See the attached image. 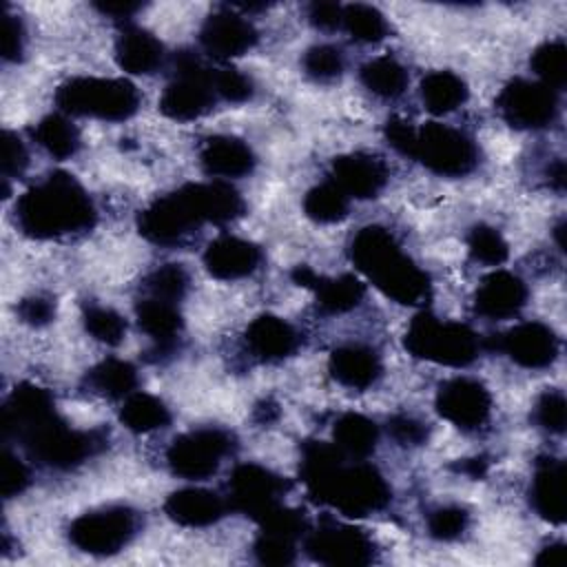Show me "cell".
Here are the masks:
<instances>
[{
	"instance_id": "cell-18",
	"label": "cell",
	"mask_w": 567,
	"mask_h": 567,
	"mask_svg": "<svg viewBox=\"0 0 567 567\" xmlns=\"http://www.w3.org/2000/svg\"><path fill=\"white\" fill-rule=\"evenodd\" d=\"M388 166L381 157L370 153H346L332 159L330 182L348 199H372L388 184Z\"/></svg>"
},
{
	"instance_id": "cell-21",
	"label": "cell",
	"mask_w": 567,
	"mask_h": 567,
	"mask_svg": "<svg viewBox=\"0 0 567 567\" xmlns=\"http://www.w3.org/2000/svg\"><path fill=\"white\" fill-rule=\"evenodd\" d=\"M529 505L543 520L551 525L565 523V463L560 458L551 454H543L536 458L534 476L529 483Z\"/></svg>"
},
{
	"instance_id": "cell-19",
	"label": "cell",
	"mask_w": 567,
	"mask_h": 567,
	"mask_svg": "<svg viewBox=\"0 0 567 567\" xmlns=\"http://www.w3.org/2000/svg\"><path fill=\"white\" fill-rule=\"evenodd\" d=\"M244 346L252 359L261 363H277L299 350L301 337L297 328L286 319L264 312L248 323L244 332Z\"/></svg>"
},
{
	"instance_id": "cell-13",
	"label": "cell",
	"mask_w": 567,
	"mask_h": 567,
	"mask_svg": "<svg viewBox=\"0 0 567 567\" xmlns=\"http://www.w3.org/2000/svg\"><path fill=\"white\" fill-rule=\"evenodd\" d=\"M290 489V481L275 474L259 463H239L233 467L226 481V503L230 512L261 520L275 507L284 505V496Z\"/></svg>"
},
{
	"instance_id": "cell-36",
	"label": "cell",
	"mask_w": 567,
	"mask_h": 567,
	"mask_svg": "<svg viewBox=\"0 0 567 567\" xmlns=\"http://www.w3.org/2000/svg\"><path fill=\"white\" fill-rule=\"evenodd\" d=\"M341 27L348 31V35L359 42V44H372V42H381L388 33V20L385 16L372 7V4H363V2H352V4H343V18H341Z\"/></svg>"
},
{
	"instance_id": "cell-30",
	"label": "cell",
	"mask_w": 567,
	"mask_h": 567,
	"mask_svg": "<svg viewBox=\"0 0 567 567\" xmlns=\"http://www.w3.org/2000/svg\"><path fill=\"white\" fill-rule=\"evenodd\" d=\"M419 95L432 115H447L467 102V84L454 71H432L419 84Z\"/></svg>"
},
{
	"instance_id": "cell-26",
	"label": "cell",
	"mask_w": 567,
	"mask_h": 567,
	"mask_svg": "<svg viewBox=\"0 0 567 567\" xmlns=\"http://www.w3.org/2000/svg\"><path fill=\"white\" fill-rule=\"evenodd\" d=\"M328 370L330 377L343 388L368 390L381 379L383 363L374 348L363 343H346L330 352Z\"/></svg>"
},
{
	"instance_id": "cell-8",
	"label": "cell",
	"mask_w": 567,
	"mask_h": 567,
	"mask_svg": "<svg viewBox=\"0 0 567 567\" xmlns=\"http://www.w3.org/2000/svg\"><path fill=\"white\" fill-rule=\"evenodd\" d=\"M215 69L206 66L204 60L188 49L173 53L171 80L159 97V111L177 122H188L206 115L217 102Z\"/></svg>"
},
{
	"instance_id": "cell-44",
	"label": "cell",
	"mask_w": 567,
	"mask_h": 567,
	"mask_svg": "<svg viewBox=\"0 0 567 567\" xmlns=\"http://www.w3.org/2000/svg\"><path fill=\"white\" fill-rule=\"evenodd\" d=\"M470 527V512L461 505H441L427 514V534L436 540H456Z\"/></svg>"
},
{
	"instance_id": "cell-46",
	"label": "cell",
	"mask_w": 567,
	"mask_h": 567,
	"mask_svg": "<svg viewBox=\"0 0 567 567\" xmlns=\"http://www.w3.org/2000/svg\"><path fill=\"white\" fill-rule=\"evenodd\" d=\"M213 84H215L217 97H221V100H226L230 104H241V102L250 100L252 93H255L252 80L246 73H241L239 69H235V66L215 69Z\"/></svg>"
},
{
	"instance_id": "cell-31",
	"label": "cell",
	"mask_w": 567,
	"mask_h": 567,
	"mask_svg": "<svg viewBox=\"0 0 567 567\" xmlns=\"http://www.w3.org/2000/svg\"><path fill=\"white\" fill-rule=\"evenodd\" d=\"M332 443L354 461H365L370 454H374L379 443V427L372 419L346 412L334 421L332 427Z\"/></svg>"
},
{
	"instance_id": "cell-37",
	"label": "cell",
	"mask_w": 567,
	"mask_h": 567,
	"mask_svg": "<svg viewBox=\"0 0 567 567\" xmlns=\"http://www.w3.org/2000/svg\"><path fill=\"white\" fill-rule=\"evenodd\" d=\"M350 199L328 179L312 186L303 197V213L317 224H334L348 217Z\"/></svg>"
},
{
	"instance_id": "cell-41",
	"label": "cell",
	"mask_w": 567,
	"mask_h": 567,
	"mask_svg": "<svg viewBox=\"0 0 567 567\" xmlns=\"http://www.w3.org/2000/svg\"><path fill=\"white\" fill-rule=\"evenodd\" d=\"M467 252L476 264L501 266L509 257V244L494 226L476 224L467 233Z\"/></svg>"
},
{
	"instance_id": "cell-28",
	"label": "cell",
	"mask_w": 567,
	"mask_h": 567,
	"mask_svg": "<svg viewBox=\"0 0 567 567\" xmlns=\"http://www.w3.org/2000/svg\"><path fill=\"white\" fill-rule=\"evenodd\" d=\"M55 410V401L49 390L35 383H20L7 396L2 405V434L4 439H13L22 427L40 419L42 414Z\"/></svg>"
},
{
	"instance_id": "cell-11",
	"label": "cell",
	"mask_w": 567,
	"mask_h": 567,
	"mask_svg": "<svg viewBox=\"0 0 567 567\" xmlns=\"http://www.w3.org/2000/svg\"><path fill=\"white\" fill-rule=\"evenodd\" d=\"M237 447L233 432L224 427H197L175 436L166 450V465L173 476L186 481L210 478L221 461Z\"/></svg>"
},
{
	"instance_id": "cell-3",
	"label": "cell",
	"mask_w": 567,
	"mask_h": 567,
	"mask_svg": "<svg viewBox=\"0 0 567 567\" xmlns=\"http://www.w3.org/2000/svg\"><path fill=\"white\" fill-rule=\"evenodd\" d=\"M13 219L31 239H60L91 230L97 210L71 173L51 171L18 197Z\"/></svg>"
},
{
	"instance_id": "cell-52",
	"label": "cell",
	"mask_w": 567,
	"mask_h": 567,
	"mask_svg": "<svg viewBox=\"0 0 567 567\" xmlns=\"http://www.w3.org/2000/svg\"><path fill=\"white\" fill-rule=\"evenodd\" d=\"M383 137L385 142L401 155L412 157V148H414V137H416V126H412L408 120L403 117H388L385 126H383Z\"/></svg>"
},
{
	"instance_id": "cell-50",
	"label": "cell",
	"mask_w": 567,
	"mask_h": 567,
	"mask_svg": "<svg viewBox=\"0 0 567 567\" xmlns=\"http://www.w3.org/2000/svg\"><path fill=\"white\" fill-rule=\"evenodd\" d=\"M24 44H27V35H24L22 20L16 13H11L9 9H4V13H2V58H4V62H20L24 55Z\"/></svg>"
},
{
	"instance_id": "cell-48",
	"label": "cell",
	"mask_w": 567,
	"mask_h": 567,
	"mask_svg": "<svg viewBox=\"0 0 567 567\" xmlns=\"http://www.w3.org/2000/svg\"><path fill=\"white\" fill-rule=\"evenodd\" d=\"M31 483V472L22 458L4 450L2 454V496L13 498L22 494Z\"/></svg>"
},
{
	"instance_id": "cell-17",
	"label": "cell",
	"mask_w": 567,
	"mask_h": 567,
	"mask_svg": "<svg viewBox=\"0 0 567 567\" xmlns=\"http://www.w3.org/2000/svg\"><path fill=\"white\" fill-rule=\"evenodd\" d=\"M257 29L233 7L213 11L199 27V44L215 60H230L248 53L257 44Z\"/></svg>"
},
{
	"instance_id": "cell-34",
	"label": "cell",
	"mask_w": 567,
	"mask_h": 567,
	"mask_svg": "<svg viewBox=\"0 0 567 567\" xmlns=\"http://www.w3.org/2000/svg\"><path fill=\"white\" fill-rule=\"evenodd\" d=\"M31 135L40 148H44L55 159H69L80 148V131L62 113L44 115L33 128Z\"/></svg>"
},
{
	"instance_id": "cell-42",
	"label": "cell",
	"mask_w": 567,
	"mask_h": 567,
	"mask_svg": "<svg viewBox=\"0 0 567 567\" xmlns=\"http://www.w3.org/2000/svg\"><path fill=\"white\" fill-rule=\"evenodd\" d=\"M301 69L315 82H332L343 73L346 58L334 44H312L301 58Z\"/></svg>"
},
{
	"instance_id": "cell-58",
	"label": "cell",
	"mask_w": 567,
	"mask_h": 567,
	"mask_svg": "<svg viewBox=\"0 0 567 567\" xmlns=\"http://www.w3.org/2000/svg\"><path fill=\"white\" fill-rule=\"evenodd\" d=\"M547 177H549V184H551L558 193H563V190H565V162H563V159H556L554 164H549Z\"/></svg>"
},
{
	"instance_id": "cell-55",
	"label": "cell",
	"mask_w": 567,
	"mask_h": 567,
	"mask_svg": "<svg viewBox=\"0 0 567 567\" xmlns=\"http://www.w3.org/2000/svg\"><path fill=\"white\" fill-rule=\"evenodd\" d=\"M565 560V543L563 540H551L543 545L534 558L536 565H560Z\"/></svg>"
},
{
	"instance_id": "cell-57",
	"label": "cell",
	"mask_w": 567,
	"mask_h": 567,
	"mask_svg": "<svg viewBox=\"0 0 567 567\" xmlns=\"http://www.w3.org/2000/svg\"><path fill=\"white\" fill-rule=\"evenodd\" d=\"M279 416V405L272 401V399H264L261 403L255 405V421L266 425V423H272L277 421Z\"/></svg>"
},
{
	"instance_id": "cell-2",
	"label": "cell",
	"mask_w": 567,
	"mask_h": 567,
	"mask_svg": "<svg viewBox=\"0 0 567 567\" xmlns=\"http://www.w3.org/2000/svg\"><path fill=\"white\" fill-rule=\"evenodd\" d=\"M244 210V197L228 182L184 184L140 210L137 233L155 246H179L202 224H228Z\"/></svg>"
},
{
	"instance_id": "cell-51",
	"label": "cell",
	"mask_w": 567,
	"mask_h": 567,
	"mask_svg": "<svg viewBox=\"0 0 567 567\" xmlns=\"http://www.w3.org/2000/svg\"><path fill=\"white\" fill-rule=\"evenodd\" d=\"M18 317L33 326V328H40V326H47L55 319V299L47 297V295H31V297H24L20 303H18Z\"/></svg>"
},
{
	"instance_id": "cell-10",
	"label": "cell",
	"mask_w": 567,
	"mask_h": 567,
	"mask_svg": "<svg viewBox=\"0 0 567 567\" xmlns=\"http://www.w3.org/2000/svg\"><path fill=\"white\" fill-rule=\"evenodd\" d=\"M412 159L441 177H463L478 166V146L461 128L425 122L416 128Z\"/></svg>"
},
{
	"instance_id": "cell-27",
	"label": "cell",
	"mask_w": 567,
	"mask_h": 567,
	"mask_svg": "<svg viewBox=\"0 0 567 567\" xmlns=\"http://www.w3.org/2000/svg\"><path fill=\"white\" fill-rule=\"evenodd\" d=\"M115 64L131 75H151L164 62L162 42L137 24H124L113 47Z\"/></svg>"
},
{
	"instance_id": "cell-45",
	"label": "cell",
	"mask_w": 567,
	"mask_h": 567,
	"mask_svg": "<svg viewBox=\"0 0 567 567\" xmlns=\"http://www.w3.org/2000/svg\"><path fill=\"white\" fill-rule=\"evenodd\" d=\"M534 423L549 434H563L567 427V401L563 390H545L534 405Z\"/></svg>"
},
{
	"instance_id": "cell-6",
	"label": "cell",
	"mask_w": 567,
	"mask_h": 567,
	"mask_svg": "<svg viewBox=\"0 0 567 567\" xmlns=\"http://www.w3.org/2000/svg\"><path fill=\"white\" fill-rule=\"evenodd\" d=\"M55 106L64 115L124 122L140 111V89L124 78L80 75L62 82L55 91Z\"/></svg>"
},
{
	"instance_id": "cell-4",
	"label": "cell",
	"mask_w": 567,
	"mask_h": 567,
	"mask_svg": "<svg viewBox=\"0 0 567 567\" xmlns=\"http://www.w3.org/2000/svg\"><path fill=\"white\" fill-rule=\"evenodd\" d=\"M350 261L388 299L401 306H425L432 281L401 248L396 237L379 226H363L350 241Z\"/></svg>"
},
{
	"instance_id": "cell-12",
	"label": "cell",
	"mask_w": 567,
	"mask_h": 567,
	"mask_svg": "<svg viewBox=\"0 0 567 567\" xmlns=\"http://www.w3.org/2000/svg\"><path fill=\"white\" fill-rule=\"evenodd\" d=\"M306 554L330 567H363L377 560L374 540L359 527L332 518H323L317 527L306 532Z\"/></svg>"
},
{
	"instance_id": "cell-54",
	"label": "cell",
	"mask_w": 567,
	"mask_h": 567,
	"mask_svg": "<svg viewBox=\"0 0 567 567\" xmlns=\"http://www.w3.org/2000/svg\"><path fill=\"white\" fill-rule=\"evenodd\" d=\"M93 7L102 13L109 16L113 20H131L140 9L142 2H131V0H120V2H93Z\"/></svg>"
},
{
	"instance_id": "cell-5",
	"label": "cell",
	"mask_w": 567,
	"mask_h": 567,
	"mask_svg": "<svg viewBox=\"0 0 567 567\" xmlns=\"http://www.w3.org/2000/svg\"><path fill=\"white\" fill-rule=\"evenodd\" d=\"M44 467L66 472L106 447L104 430H75L51 410L13 436Z\"/></svg>"
},
{
	"instance_id": "cell-49",
	"label": "cell",
	"mask_w": 567,
	"mask_h": 567,
	"mask_svg": "<svg viewBox=\"0 0 567 567\" xmlns=\"http://www.w3.org/2000/svg\"><path fill=\"white\" fill-rule=\"evenodd\" d=\"M29 166V151L24 142L13 133L4 131L2 133V179L20 177L24 168Z\"/></svg>"
},
{
	"instance_id": "cell-7",
	"label": "cell",
	"mask_w": 567,
	"mask_h": 567,
	"mask_svg": "<svg viewBox=\"0 0 567 567\" xmlns=\"http://www.w3.org/2000/svg\"><path fill=\"white\" fill-rule=\"evenodd\" d=\"M403 348L423 361L450 368H465L478 359L483 339L461 321H445L421 310L403 334Z\"/></svg>"
},
{
	"instance_id": "cell-43",
	"label": "cell",
	"mask_w": 567,
	"mask_h": 567,
	"mask_svg": "<svg viewBox=\"0 0 567 567\" xmlns=\"http://www.w3.org/2000/svg\"><path fill=\"white\" fill-rule=\"evenodd\" d=\"M252 554L261 565H292L297 558V538L270 529H259L252 543Z\"/></svg>"
},
{
	"instance_id": "cell-22",
	"label": "cell",
	"mask_w": 567,
	"mask_h": 567,
	"mask_svg": "<svg viewBox=\"0 0 567 567\" xmlns=\"http://www.w3.org/2000/svg\"><path fill=\"white\" fill-rule=\"evenodd\" d=\"M527 297V284L518 275L494 270L478 284L474 292V310L487 319H509L523 310Z\"/></svg>"
},
{
	"instance_id": "cell-20",
	"label": "cell",
	"mask_w": 567,
	"mask_h": 567,
	"mask_svg": "<svg viewBox=\"0 0 567 567\" xmlns=\"http://www.w3.org/2000/svg\"><path fill=\"white\" fill-rule=\"evenodd\" d=\"M202 259L215 279L235 281L250 277L261 266L264 252L255 241L235 235H219L206 246Z\"/></svg>"
},
{
	"instance_id": "cell-29",
	"label": "cell",
	"mask_w": 567,
	"mask_h": 567,
	"mask_svg": "<svg viewBox=\"0 0 567 567\" xmlns=\"http://www.w3.org/2000/svg\"><path fill=\"white\" fill-rule=\"evenodd\" d=\"M82 388L91 394H97L111 401L126 399L137 388V370L133 363L124 359L106 357L100 363H95L91 370H86L82 379Z\"/></svg>"
},
{
	"instance_id": "cell-23",
	"label": "cell",
	"mask_w": 567,
	"mask_h": 567,
	"mask_svg": "<svg viewBox=\"0 0 567 567\" xmlns=\"http://www.w3.org/2000/svg\"><path fill=\"white\" fill-rule=\"evenodd\" d=\"M135 319L140 330L153 341V352L157 359L175 352L177 339L184 330L179 303L144 295L135 303Z\"/></svg>"
},
{
	"instance_id": "cell-56",
	"label": "cell",
	"mask_w": 567,
	"mask_h": 567,
	"mask_svg": "<svg viewBox=\"0 0 567 567\" xmlns=\"http://www.w3.org/2000/svg\"><path fill=\"white\" fill-rule=\"evenodd\" d=\"M456 470L463 472V474H467L470 478H481V476H485V472H487V461H485V456L463 458V461L456 465Z\"/></svg>"
},
{
	"instance_id": "cell-47",
	"label": "cell",
	"mask_w": 567,
	"mask_h": 567,
	"mask_svg": "<svg viewBox=\"0 0 567 567\" xmlns=\"http://www.w3.org/2000/svg\"><path fill=\"white\" fill-rule=\"evenodd\" d=\"M388 434L392 436V441H396L399 445H423L427 441V425L423 421H419L412 414H392L388 419Z\"/></svg>"
},
{
	"instance_id": "cell-38",
	"label": "cell",
	"mask_w": 567,
	"mask_h": 567,
	"mask_svg": "<svg viewBox=\"0 0 567 567\" xmlns=\"http://www.w3.org/2000/svg\"><path fill=\"white\" fill-rule=\"evenodd\" d=\"M529 66L536 73L538 82L554 89L556 93L563 91L567 84V49L563 40H549L534 49L529 58Z\"/></svg>"
},
{
	"instance_id": "cell-15",
	"label": "cell",
	"mask_w": 567,
	"mask_h": 567,
	"mask_svg": "<svg viewBox=\"0 0 567 567\" xmlns=\"http://www.w3.org/2000/svg\"><path fill=\"white\" fill-rule=\"evenodd\" d=\"M483 348L507 354L520 368L543 370L556 361L560 339L543 321H523L503 334H489L483 339Z\"/></svg>"
},
{
	"instance_id": "cell-16",
	"label": "cell",
	"mask_w": 567,
	"mask_h": 567,
	"mask_svg": "<svg viewBox=\"0 0 567 567\" xmlns=\"http://www.w3.org/2000/svg\"><path fill=\"white\" fill-rule=\"evenodd\" d=\"M434 408L458 430L474 432L489 421L492 394L478 379L454 377L439 385Z\"/></svg>"
},
{
	"instance_id": "cell-40",
	"label": "cell",
	"mask_w": 567,
	"mask_h": 567,
	"mask_svg": "<svg viewBox=\"0 0 567 567\" xmlns=\"http://www.w3.org/2000/svg\"><path fill=\"white\" fill-rule=\"evenodd\" d=\"M82 323L95 341L106 346L122 343L126 334V319L117 310L102 303H84Z\"/></svg>"
},
{
	"instance_id": "cell-9",
	"label": "cell",
	"mask_w": 567,
	"mask_h": 567,
	"mask_svg": "<svg viewBox=\"0 0 567 567\" xmlns=\"http://www.w3.org/2000/svg\"><path fill=\"white\" fill-rule=\"evenodd\" d=\"M142 518L128 505L91 509L71 520L69 543L91 556H113L122 551L140 532Z\"/></svg>"
},
{
	"instance_id": "cell-32",
	"label": "cell",
	"mask_w": 567,
	"mask_h": 567,
	"mask_svg": "<svg viewBox=\"0 0 567 567\" xmlns=\"http://www.w3.org/2000/svg\"><path fill=\"white\" fill-rule=\"evenodd\" d=\"M310 290L317 297V308L326 315L350 312L365 297V286L354 275H339L332 279L319 275Z\"/></svg>"
},
{
	"instance_id": "cell-1",
	"label": "cell",
	"mask_w": 567,
	"mask_h": 567,
	"mask_svg": "<svg viewBox=\"0 0 567 567\" xmlns=\"http://www.w3.org/2000/svg\"><path fill=\"white\" fill-rule=\"evenodd\" d=\"M299 476L315 503L350 518L381 512L392 498L385 476L374 465L348 458L334 443L326 441L301 443Z\"/></svg>"
},
{
	"instance_id": "cell-33",
	"label": "cell",
	"mask_w": 567,
	"mask_h": 567,
	"mask_svg": "<svg viewBox=\"0 0 567 567\" xmlns=\"http://www.w3.org/2000/svg\"><path fill=\"white\" fill-rule=\"evenodd\" d=\"M117 416L126 430L137 434L162 430L171 423V412L164 401L142 390H135L126 399H122Z\"/></svg>"
},
{
	"instance_id": "cell-53",
	"label": "cell",
	"mask_w": 567,
	"mask_h": 567,
	"mask_svg": "<svg viewBox=\"0 0 567 567\" xmlns=\"http://www.w3.org/2000/svg\"><path fill=\"white\" fill-rule=\"evenodd\" d=\"M308 22L319 31H334L341 27L343 18V4L330 2V0H315L306 9Z\"/></svg>"
},
{
	"instance_id": "cell-25",
	"label": "cell",
	"mask_w": 567,
	"mask_h": 567,
	"mask_svg": "<svg viewBox=\"0 0 567 567\" xmlns=\"http://www.w3.org/2000/svg\"><path fill=\"white\" fill-rule=\"evenodd\" d=\"M166 516L182 527H208L224 518L230 509L221 494L204 487H182L164 501Z\"/></svg>"
},
{
	"instance_id": "cell-39",
	"label": "cell",
	"mask_w": 567,
	"mask_h": 567,
	"mask_svg": "<svg viewBox=\"0 0 567 567\" xmlns=\"http://www.w3.org/2000/svg\"><path fill=\"white\" fill-rule=\"evenodd\" d=\"M188 284L190 277L182 264H164L144 277L142 290L148 297L179 303L188 292Z\"/></svg>"
},
{
	"instance_id": "cell-35",
	"label": "cell",
	"mask_w": 567,
	"mask_h": 567,
	"mask_svg": "<svg viewBox=\"0 0 567 567\" xmlns=\"http://www.w3.org/2000/svg\"><path fill=\"white\" fill-rule=\"evenodd\" d=\"M359 78H361V84L370 93H374L383 100L399 97L408 89V82H410L405 66L392 55H379V58L368 60L359 69Z\"/></svg>"
},
{
	"instance_id": "cell-14",
	"label": "cell",
	"mask_w": 567,
	"mask_h": 567,
	"mask_svg": "<svg viewBox=\"0 0 567 567\" xmlns=\"http://www.w3.org/2000/svg\"><path fill=\"white\" fill-rule=\"evenodd\" d=\"M496 109L512 128L540 131L558 117V93L536 80L514 78L501 89Z\"/></svg>"
},
{
	"instance_id": "cell-24",
	"label": "cell",
	"mask_w": 567,
	"mask_h": 567,
	"mask_svg": "<svg viewBox=\"0 0 567 567\" xmlns=\"http://www.w3.org/2000/svg\"><path fill=\"white\" fill-rule=\"evenodd\" d=\"M199 164L210 177L237 179L255 171L257 157L252 148L235 135H210L199 146Z\"/></svg>"
}]
</instances>
